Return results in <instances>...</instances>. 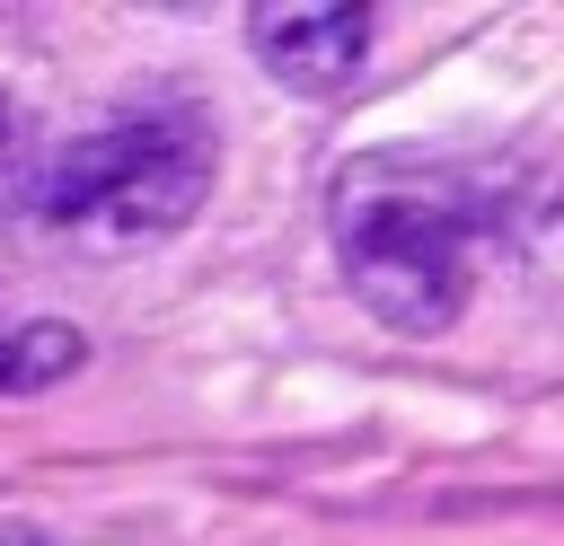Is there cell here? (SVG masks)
<instances>
[{"label":"cell","mask_w":564,"mask_h":546,"mask_svg":"<svg viewBox=\"0 0 564 546\" xmlns=\"http://www.w3.org/2000/svg\"><path fill=\"white\" fill-rule=\"evenodd\" d=\"M538 229V185L502 159L361 150L326 185V238L344 291L397 335H449L485 282V255Z\"/></svg>","instance_id":"1"},{"label":"cell","mask_w":564,"mask_h":546,"mask_svg":"<svg viewBox=\"0 0 564 546\" xmlns=\"http://www.w3.org/2000/svg\"><path fill=\"white\" fill-rule=\"evenodd\" d=\"M212 176H220V132L203 123V106H123L70 132L62 150H44L18 203L35 229L88 255H141L212 203Z\"/></svg>","instance_id":"2"},{"label":"cell","mask_w":564,"mask_h":546,"mask_svg":"<svg viewBox=\"0 0 564 546\" xmlns=\"http://www.w3.org/2000/svg\"><path fill=\"white\" fill-rule=\"evenodd\" d=\"M370 35H379V18L344 9V0H326V9H247V44L291 97H344L370 62Z\"/></svg>","instance_id":"3"},{"label":"cell","mask_w":564,"mask_h":546,"mask_svg":"<svg viewBox=\"0 0 564 546\" xmlns=\"http://www.w3.org/2000/svg\"><path fill=\"white\" fill-rule=\"evenodd\" d=\"M88 370V335L53 308H9L0 299V396H44Z\"/></svg>","instance_id":"4"},{"label":"cell","mask_w":564,"mask_h":546,"mask_svg":"<svg viewBox=\"0 0 564 546\" xmlns=\"http://www.w3.org/2000/svg\"><path fill=\"white\" fill-rule=\"evenodd\" d=\"M26 194V132H18V106L0 97V203Z\"/></svg>","instance_id":"5"},{"label":"cell","mask_w":564,"mask_h":546,"mask_svg":"<svg viewBox=\"0 0 564 546\" xmlns=\"http://www.w3.org/2000/svg\"><path fill=\"white\" fill-rule=\"evenodd\" d=\"M0 546H53L44 528H26V520H0Z\"/></svg>","instance_id":"6"}]
</instances>
